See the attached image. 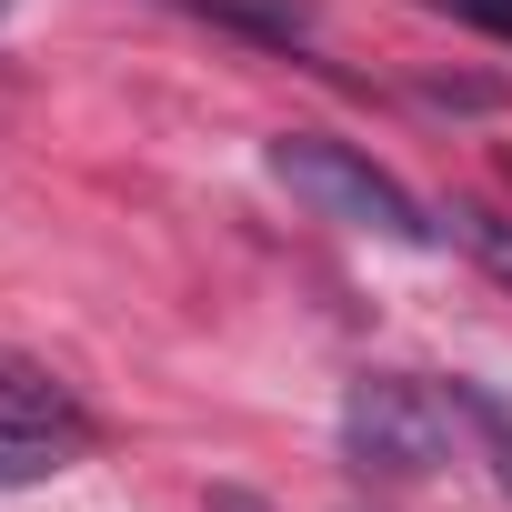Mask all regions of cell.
I'll return each mask as SVG.
<instances>
[{
    "mask_svg": "<svg viewBox=\"0 0 512 512\" xmlns=\"http://www.w3.org/2000/svg\"><path fill=\"white\" fill-rule=\"evenodd\" d=\"M272 181H292L322 221H342V231H372V241H402V251H432L442 241V211H422L372 151H352V141H322V131H282L272 141Z\"/></svg>",
    "mask_w": 512,
    "mask_h": 512,
    "instance_id": "obj_1",
    "label": "cell"
},
{
    "mask_svg": "<svg viewBox=\"0 0 512 512\" xmlns=\"http://www.w3.org/2000/svg\"><path fill=\"white\" fill-rule=\"evenodd\" d=\"M221 21H241V31H272V41H302L312 31V0H211Z\"/></svg>",
    "mask_w": 512,
    "mask_h": 512,
    "instance_id": "obj_6",
    "label": "cell"
},
{
    "mask_svg": "<svg viewBox=\"0 0 512 512\" xmlns=\"http://www.w3.org/2000/svg\"><path fill=\"white\" fill-rule=\"evenodd\" d=\"M432 11H452V21H472V31L512 41V0H432Z\"/></svg>",
    "mask_w": 512,
    "mask_h": 512,
    "instance_id": "obj_7",
    "label": "cell"
},
{
    "mask_svg": "<svg viewBox=\"0 0 512 512\" xmlns=\"http://www.w3.org/2000/svg\"><path fill=\"white\" fill-rule=\"evenodd\" d=\"M201 512H272V502H262V492H241V482H211V502H201Z\"/></svg>",
    "mask_w": 512,
    "mask_h": 512,
    "instance_id": "obj_8",
    "label": "cell"
},
{
    "mask_svg": "<svg viewBox=\"0 0 512 512\" xmlns=\"http://www.w3.org/2000/svg\"><path fill=\"white\" fill-rule=\"evenodd\" d=\"M442 241H462L472 262L512 292V221H502V211H482V201H442Z\"/></svg>",
    "mask_w": 512,
    "mask_h": 512,
    "instance_id": "obj_4",
    "label": "cell"
},
{
    "mask_svg": "<svg viewBox=\"0 0 512 512\" xmlns=\"http://www.w3.org/2000/svg\"><path fill=\"white\" fill-rule=\"evenodd\" d=\"M342 452H352L362 472H392V482L442 472V462H452V392L402 382V372H362V382L342 392Z\"/></svg>",
    "mask_w": 512,
    "mask_h": 512,
    "instance_id": "obj_2",
    "label": "cell"
},
{
    "mask_svg": "<svg viewBox=\"0 0 512 512\" xmlns=\"http://www.w3.org/2000/svg\"><path fill=\"white\" fill-rule=\"evenodd\" d=\"M452 422L482 432V452H492V472H502V492H512V402L482 392V382H452Z\"/></svg>",
    "mask_w": 512,
    "mask_h": 512,
    "instance_id": "obj_5",
    "label": "cell"
},
{
    "mask_svg": "<svg viewBox=\"0 0 512 512\" xmlns=\"http://www.w3.org/2000/svg\"><path fill=\"white\" fill-rule=\"evenodd\" d=\"M91 452V412L71 382H51L41 362L21 352H0V492H21V482H51Z\"/></svg>",
    "mask_w": 512,
    "mask_h": 512,
    "instance_id": "obj_3",
    "label": "cell"
}]
</instances>
